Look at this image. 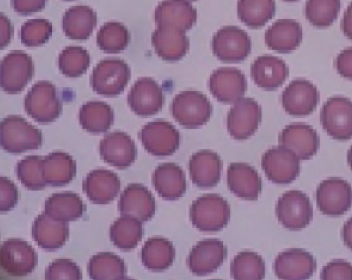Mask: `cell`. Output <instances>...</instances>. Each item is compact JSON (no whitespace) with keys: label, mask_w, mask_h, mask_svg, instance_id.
Instances as JSON below:
<instances>
[{"label":"cell","mask_w":352,"mask_h":280,"mask_svg":"<svg viewBox=\"0 0 352 280\" xmlns=\"http://www.w3.org/2000/svg\"><path fill=\"white\" fill-rule=\"evenodd\" d=\"M83 273L80 266L70 259H57L49 265L45 271L47 280H80Z\"/></svg>","instance_id":"bcb514c9"},{"label":"cell","mask_w":352,"mask_h":280,"mask_svg":"<svg viewBox=\"0 0 352 280\" xmlns=\"http://www.w3.org/2000/svg\"><path fill=\"white\" fill-rule=\"evenodd\" d=\"M1 148L11 154H21L36 151L43 144L41 130L30 125L19 115H10L1 121L0 126Z\"/></svg>","instance_id":"6da1fadb"},{"label":"cell","mask_w":352,"mask_h":280,"mask_svg":"<svg viewBox=\"0 0 352 280\" xmlns=\"http://www.w3.org/2000/svg\"><path fill=\"white\" fill-rule=\"evenodd\" d=\"M261 122V107L256 100L243 97L235 102L227 114V131L238 141L256 134Z\"/></svg>","instance_id":"7c38bea8"},{"label":"cell","mask_w":352,"mask_h":280,"mask_svg":"<svg viewBox=\"0 0 352 280\" xmlns=\"http://www.w3.org/2000/svg\"><path fill=\"white\" fill-rule=\"evenodd\" d=\"M24 107L29 116L42 125L56 121L63 110L55 85L47 80H41L32 85L24 100Z\"/></svg>","instance_id":"277c9868"},{"label":"cell","mask_w":352,"mask_h":280,"mask_svg":"<svg viewBox=\"0 0 352 280\" xmlns=\"http://www.w3.org/2000/svg\"><path fill=\"white\" fill-rule=\"evenodd\" d=\"M89 277L94 280H122L126 278V265L113 253H98L88 263Z\"/></svg>","instance_id":"f35d334b"},{"label":"cell","mask_w":352,"mask_h":280,"mask_svg":"<svg viewBox=\"0 0 352 280\" xmlns=\"http://www.w3.org/2000/svg\"><path fill=\"white\" fill-rule=\"evenodd\" d=\"M340 29L343 31V34L352 41V3L349 4L344 12L343 19L340 23Z\"/></svg>","instance_id":"f5cc1de1"},{"label":"cell","mask_w":352,"mask_h":280,"mask_svg":"<svg viewBox=\"0 0 352 280\" xmlns=\"http://www.w3.org/2000/svg\"><path fill=\"white\" fill-rule=\"evenodd\" d=\"M153 186L164 200H179L187 187L185 172L175 163H162L153 174Z\"/></svg>","instance_id":"4dcf8cb0"},{"label":"cell","mask_w":352,"mask_h":280,"mask_svg":"<svg viewBox=\"0 0 352 280\" xmlns=\"http://www.w3.org/2000/svg\"><path fill=\"white\" fill-rule=\"evenodd\" d=\"M118 211L121 215L135 217L142 222H149L155 215V199L143 184H130L122 192Z\"/></svg>","instance_id":"7402d4cb"},{"label":"cell","mask_w":352,"mask_h":280,"mask_svg":"<svg viewBox=\"0 0 352 280\" xmlns=\"http://www.w3.org/2000/svg\"><path fill=\"white\" fill-rule=\"evenodd\" d=\"M189 217L193 226L201 232H219L228 225L231 207L218 194H206L190 206Z\"/></svg>","instance_id":"7a4b0ae2"},{"label":"cell","mask_w":352,"mask_h":280,"mask_svg":"<svg viewBox=\"0 0 352 280\" xmlns=\"http://www.w3.org/2000/svg\"><path fill=\"white\" fill-rule=\"evenodd\" d=\"M85 205L76 193L63 192L52 194L45 201L44 213L58 222H76L83 217Z\"/></svg>","instance_id":"836d02e7"},{"label":"cell","mask_w":352,"mask_h":280,"mask_svg":"<svg viewBox=\"0 0 352 280\" xmlns=\"http://www.w3.org/2000/svg\"><path fill=\"white\" fill-rule=\"evenodd\" d=\"M52 34V25L47 19L36 18L26 21L21 26V43L28 47H37L49 41Z\"/></svg>","instance_id":"f6af8a7d"},{"label":"cell","mask_w":352,"mask_h":280,"mask_svg":"<svg viewBox=\"0 0 352 280\" xmlns=\"http://www.w3.org/2000/svg\"><path fill=\"white\" fill-rule=\"evenodd\" d=\"M90 65V54L80 46H67L58 57L59 72L76 78L84 75Z\"/></svg>","instance_id":"7bdbcfd3"},{"label":"cell","mask_w":352,"mask_h":280,"mask_svg":"<svg viewBox=\"0 0 352 280\" xmlns=\"http://www.w3.org/2000/svg\"><path fill=\"white\" fill-rule=\"evenodd\" d=\"M302 42V25L294 19H279L265 32V44L279 54L297 50Z\"/></svg>","instance_id":"83f0119b"},{"label":"cell","mask_w":352,"mask_h":280,"mask_svg":"<svg viewBox=\"0 0 352 280\" xmlns=\"http://www.w3.org/2000/svg\"><path fill=\"white\" fill-rule=\"evenodd\" d=\"M47 0H12L13 10L23 16L39 12L45 8Z\"/></svg>","instance_id":"f907efd6"},{"label":"cell","mask_w":352,"mask_h":280,"mask_svg":"<svg viewBox=\"0 0 352 280\" xmlns=\"http://www.w3.org/2000/svg\"><path fill=\"white\" fill-rule=\"evenodd\" d=\"M342 238L349 250L352 251V217L349 219L348 222L344 224L343 230H342Z\"/></svg>","instance_id":"db71d44e"},{"label":"cell","mask_w":352,"mask_h":280,"mask_svg":"<svg viewBox=\"0 0 352 280\" xmlns=\"http://www.w3.org/2000/svg\"><path fill=\"white\" fill-rule=\"evenodd\" d=\"M83 189L87 197L95 205H108L118 197L121 180L108 169H95L85 177Z\"/></svg>","instance_id":"484cf974"},{"label":"cell","mask_w":352,"mask_h":280,"mask_svg":"<svg viewBox=\"0 0 352 280\" xmlns=\"http://www.w3.org/2000/svg\"><path fill=\"white\" fill-rule=\"evenodd\" d=\"M143 237L142 222L122 215L110 227V240L122 251H131Z\"/></svg>","instance_id":"74e56055"},{"label":"cell","mask_w":352,"mask_h":280,"mask_svg":"<svg viewBox=\"0 0 352 280\" xmlns=\"http://www.w3.org/2000/svg\"><path fill=\"white\" fill-rule=\"evenodd\" d=\"M151 44L160 58L166 62L180 61L189 50V39L185 30L175 26H157L151 36Z\"/></svg>","instance_id":"603a6c76"},{"label":"cell","mask_w":352,"mask_h":280,"mask_svg":"<svg viewBox=\"0 0 352 280\" xmlns=\"http://www.w3.org/2000/svg\"><path fill=\"white\" fill-rule=\"evenodd\" d=\"M42 161L41 156H28L18 162V179L30 191H41L47 186L43 177Z\"/></svg>","instance_id":"ee69618b"},{"label":"cell","mask_w":352,"mask_h":280,"mask_svg":"<svg viewBox=\"0 0 352 280\" xmlns=\"http://www.w3.org/2000/svg\"><path fill=\"white\" fill-rule=\"evenodd\" d=\"M82 128L90 134H103L110 129L115 121V114L109 105L104 102H87L80 110Z\"/></svg>","instance_id":"d590c367"},{"label":"cell","mask_w":352,"mask_h":280,"mask_svg":"<svg viewBox=\"0 0 352 280\" xmlns=\"http://www.w3.org/2000/svg\"><path fill=\"white\" fill-rule=\"evenodd\" d=\"M273 268L279 279H309L316 272L317 261L315 257L305 250L289 248L278 255Z\"/></svg>","instance_id":"ac0fdd59"},{"label":"cell","mask_w":352,"mask_h":280,"mask_svg":"<svg viewBox=\"0 0 352 280\" xmlns=\"http://www.w3.org/2000/svg\"><path fill=\"white\" fill-rule=\"evenodd\" d=\"M320 278L324 280H352V265L346 260H332L324 266Z\"/></svg>","instance_id":"7dc6e473"},{"label":"cell","mask_w":352,"mask_h":280,"mask_svg":"<svg viewBox=\"0 0 352 280\" xmlns=\"http://www.w3.org/2000/svg\"><path fill=\"white\" fill-rule=\"evenodd\" d=\"M340 11V0H307L305 4L306 19L318 29L331 26Z\"/></svg>","instance_id":"b9f144b4"},{"label":"cell","mask_w":352,"mask_h":280,"mask_svg":"<svg viewBox=\"0 0 352 280\" xmlns=\"http://www.w3.org/2000/svg\"><path fill=\"white\" fill-rule=\"evenodd\" d=\"M12 25L9 18L1 14L0 16V47L4 49L6 46L9 45L12 38Z\"/></svg>","instance_id":"816d5d0a"},{"label":"cell","mask_w":352,"mask_h":280,"mask_svg":"<svg viewBox=\"0 0 352 280\" xmlns=\"http://www.w3.org/2000/svg\"><path fill=\"white\" fill-rule=\"evenodd\" d=\"M251 38L238 26H225L217 31L212 41V50L223 63H240L251 54Z\"/></svg>","instance_id":"52a82bcc"},{"label":"cell","mask_w":352,"mask_h":280,"mask_svg":"<svg viewBox=\"0 0 352 280\" xmlns=\"http://www.w3.org/2000/svg\"><path fill=\"white\" fill-rule=\"evenodd\" d=\"M189 1H195V0H189Z\"/></svg>","instance_id":"6f0895ef"},{"label":"cell","mask_w":352,"mask_h":280,"mask_svg":"<svg viewBox=\"0 0 352 280\" xmlns=\"http://www.w3.org/2000/svg\"><path fill=\"white\" fill-rule=\"evenodd\" d=\"M223 160L212 151H200L189 160V175L199 189H213L221 180Z\"/></svg>","instance_id":"d4e9b609"},{"label":"cell","mask_w":352,"mask_h":280,"mask_svg":"<svg viewBox=\"0 0 352 280\" xmlns=\"http://www.w3.org/2000/svg\"><path fill=\"white\" fill-rule=\"evenodd\" d=\"M320 123L330 138L337 141L352 138V100L346 97L329 98L320 111Z\"/></svg>","instance_id":"ba28073f"},{"label":"cell","mask_w":352,"mask_h":280,"mask_svg":"<svg viewBox=\"0 0 352 280\" xmlns=\"http://www.w3.org/2000/svg\"><path fill=\"white\" fill-rule=\"evenodd\" d=\"M43 177L47 186L63 187L70 184L77 173V164L72 156L64 151H54L43 158Z\"/></svg>","instance_id":"1f68e13d"},{"label":"cell","mask_w":352,"mask_h":280,"mask_svg":"<svg viewBox=\"0 0 352 280\" xmlns=\"http://www.w3.org/2000/svg\"><path fill=\"white\" fill-rule=\"evenodd\" d=\"M227 248L218 239H205L193 247L187 259L189 271L199 277L210 276L226 259Z\"/></svg>","instance_id":"e0dca14e"},{"label":"cell","mask_w":352,"mask_h":280,"mask_svg":"<svg viewBox=\"0 0 352 280\" xmlns=\"http://www.w3.org/2000/svg\"><path fill=\"white\" fill-rule=\"evenodd\" d=\"M140 140L149 154L164 158L174 154L180 147L179 130L172 123L155 121L147 123L140 131Z\"/></svg>","instance_id":"4fadbf2b"},{"label":"cell","mask_w":352,"mask_h":280,"mask_svg":"<svg viewBox=\"0 0 352 280\" xmlns=\"http://www.w3.org/2000/svg\"><path fill=\"white\" fill-rule=\"evenodd\" d=\"M34 75V61L24 51H12L1 61L0 85L3 91L10 95L23 91Z\"/></svg>","instance_id":"9c48e42d"},{"label":"cell","mask_w":352,"mask_h":280,"mask_svg":"<svg viewBox=\"0 0 352 280\" xmlns=\"http://www.w3.org/2000/svg\"><path fill=\"white\" fill-rule=\"evenodd\" d=\"M278 222L289 230H302L314 219V207L310 197L297 189L287 191L278 200L276 207Z\"/></svg>","instance_id":"5b68a950"},{"label":"cell","mask_w":352,"mask_h":280,"mask_svg":"<svg viewBox=\"0 0 352 280\" xmlns=\"http://www.w3.org/2000/svg\"><path fill=\"white\" fill-rule=\"evenodd\" d=\"M227 186L240 199L256 201L261 193L263 181L256 168L248 163L234 162L227 169Z\"/></svg>","instance_id":"cb8c5ba5"},{"label":"cell","mask_w":352,"mask_h":280,"mask_svg":"<svg viewBox=\"0 0 352 280\" xmlns=\"http://www.w3.org/2000/svg\"><path fill=\"white\" fill-rule=\"evenodd\" d=\"M0 208L1 213H6L14 208L18 202L17 186L8 177H0Z\"/></svg>","instance_id":"c3c4849f"},{"label":"cell","mask_w":352,"mask_h":280,"mask_svg":"<svg viewBox=\"0 0 352 280\" xmlns=\"http://www.w3.org/2000/svg\"><path fill=\"white\" fill-rule=\"evenodd\" d=\"M172 115L180 126L197 129L210 121L213 107L202 92L187 90L176 95L172 102Z\"/></svg>","instance_id":"3957f363"},{"label":"cell","mask_w":352,"mask_h":280,"mask_svg":"<svg viewBox=\"0 0 352 280\" xmlns=\"http://www.w3.org/2000/svg\"><path fill=\"white\" fill-rule=\"evenodd\" d=\"M316 202L324 215H344L352 206L351 184L338 177L324 180L316 191Z\"/></svg>","instance_id":"30bf717a"},{"label":"cell","mask_w":352,"mask_h":280,"mask_svg":"<svg viewBox=\"0 0 352 280\" xmlns=\"http://www.w3.org/2000/svg\"><path fill=\"white\" fill-rule=\"evenodd\" d=\"M348 163H349V167L351 168L352 171V146L350 149H349L348 151Z\"/></svg>","instance_id":"11a10c76"},{"label":"cell","mask_w":352,"mask_h":280,"mask_svg":"<svg viewBox=\"0 0 352 280\" xmlns=\"http://www.w3.org/2000/svg\"><path fill=\"white\" fill-rule=\"evenodd\" d=\"M100 155L104 162L118 169H126L136 161L138 148L134 140L123 131H113L102 138Z\"/></svg>","instance_id":"44dd1931"},{"label":"cell","mask_w":352,"mask_h":280,"mask_svg":"<svg viewBox=\"0 0 352 280\" xmlns=\"http://www.w3.org/2000/svg\"><path fill=\"white\" fill-rule=\"evenodd\" d=\"M318 102V89L304 78L292 80L281 94V105L291 116H309L315 111Z\"/></svg>","instance_id":"9a60e30c"},{"label":"cell","mask_w":352,"mask_h":280,"mask_svg":"<svg viewBox=\"0 0 352 280\" xmlns=\"http://www.w3.org/2000/svg\"><path fill=\"white\" fill-rule=\"evenodd\" d=\"M279 146L285 147L299 160H310L317 154L319 136L312 127L305 123H292L281 130Z\"/></svg>","instance_id":"ffe728a7"},{"label":"cell","mask_w":352,"mask_h":280,"mask_svg":"<svg viewBox=\"0 0 352 280\" xmlns=\"http://www.w3.org/2000/svg\"><path fill=\"white\" fill-rule=\"evenodd\" d=\"M154 18L157 26H175L187 31L195 25L197 13L189 0H164L157 5Z\"/></svg>","instance_id":"f546056e"},{"label":"cell","mask_w":352,"mask_h":280,"mask_svg":"<svg viewBox=\"0 0 352 280\" xmlns=\"http://www.w3.org/2000/svg\"><path fill=\"white\" fill-rule=\"evenodd\" d=\"M283 1H287V3H294V1H298V0H283Z\"/></svg>","instance_id":"9f6ffc18"},{"label":"cell","mask_w":352,"mask_h":280,"mask_svg":"<svg viewBox=\"0 0 352 280\" xmlns=\"http://www.w3.org/2000/svg\"><path fill=\"white\" fill-rule=\"evenodd\" d=\"M97 25V14L87 5H77L64 13L62 28L65 36L75 41H85Z\"/></svg>","instance_id":"d6a6232c"},{"label":"cell","mask_w":352,"mask_h":280,"mask_svg":"<svg viewBox=\"0 0 352 280\" xmlns=\"http://www.w3.org/2000/svg\"><path fill=\"white\" fill-rule=\"evenodd\" d=\"M287 64L283 59L264 54L253 62L251 76L253 82L264 90H276L285 83L289 77Z\"/></svg>","instance_id":"4316f807"},{"label":"cell","mask_w":352,"mask_h":280,"mask_svg":"<svg viewBox=\"0 0 352 280\" xmlns=\"http://www.w3.org/2000/svg\"><path fill=\"white\" fill-rule=\"evenodd\" d=\"M141 260L151 271H164L170 268L175 260V248L168 239L153 237L148 239L142 247Z\"/></svg>","instance_id":"e575fe53"},{"label":"cell","mask_w":352,"mask_h":280,"mask_svg":"<svg viewBox=\"0 0 352 280\" xmlns=\"http://www.w3.org/2000/svg\"><path fill=\"white\" fill-rule=\"evenodd\" d=\"M276 14L274 0H239L238 17L251 29L266 25Z\"/></svg>","instance_id":"8d00e7d4"},{"label":"cell","mask_w":352,"mask_h":280,"mask_svg":"<svg viewBox=\"0 0 352 280\" xmlns=\"http://www.w3.org/2000/svg\"><path fill=\"white\" fill-rule=\"evenodd\" d=\"M130 80L129 65L122 59H103L91 75L94 91L104 97H116L124 91Z\"/></svg>","instance_id":"8992f818"},{"label":"cell","mask_w":352,"mask_h":280,"mask_svg":"<svg viewBox=\"0 0 352 280\" xmlns=\"http://www.w3.org/2000/svg\"><path fill=\"white\" fill-rule=\"evenodd\" d=\"M65 1H72V0H65Z\"/></svg>","instance_id":"680465c9"},{"label":"cell","mask_w":352,"mask_h":280,"mask_svg":"<svg viewBox=\"0 0 352 280\" xmlns=\"http://www.w3.org/2000/svg\"><path fill=\"white\" fill-rule=\"evenodd\" d=\"M164 96L160 84L149 77H142L130 89L128 105L133 113L141 118L153 116L161 111Z\"/></svg>","instance_id":"d6986e66"},{"label":"cell","mask_w":352,"mask_h":280,"mask_svg":"<svg viewBox=\"0 0 352 280\" xmlns=\"http://www.w3.org/2000/svg\"><path fill=\"white\" fill-rule=\"evenodd\" d=\"M38 255L25 240L8 239L0 248V265L8 274L25 277L31 274L37 266Z\"/></svg>","instance_id":"8fae6325"},{"label":"cell","mask_w":352,"mask_h":280,"mask_svg":"<svg viewBox=\"0 0 352 280\" xmlns=\"http://www.w3.org/2000/svg\"><path fill=\"white\" fill-rule=\"evenodd\" d=\"M261 168L273 184H291L299 176L300 160L285 147H273L263 155Z\"/></svg>","instance_id":"5bb4252c"},{"label":"cell","mask_w":352,"mask_h":280,"mask_svg":"<svg viewBox=\"0 0 352 280\" xmlns=\"http://www.w3.org/2000/svg\"><path fill=\"white\" fill-rule=\"evenodd\" d=\"M335 67L340 76L352 80V47L340 51L336 57Z\"/></svg>","instance_id":"681fc988"},{"label":"cell","mask_w":352,"mask_h":280,"mask_svg":"<svg viewBox=\"0 0 352 280\" xmlns=\"http://www.w3.org/2000/svg\"><path fill=\"white\" fill-rule=\"evenodd\" d=\"M32 237L45 251H56L67 243L70 235L67 222H58L47 214H39L32 225Z\"/></svg>","instance_id":"f1b7e54d"},{"label":"cell","mask_w":352,"mask_h":280,"mask_svg":"<svg viewBox=\"0 0 352 280\" xmlns=\"http://www.w3.org/2000/svg\"><path fill=\"white\" fill-rule=\"evenodd\" d=\"M208 87L215 100L234 105L248 91V80L243 72L235 67H220L210 76Z\"/></svg>","instance_id":"2e32d148"},{"label":"cell","mask_w":352,"mask_h":280,"mask_svg":"<svg viewBox=\"0 0 352 280\" xmlns=\"http://www.w3.org/2000/svg\"><path fill=\"white\" fill-rule=\"evenodd\" d=\"M265 261L256 252L243 251L235 255L231 263V276L236 280L264 279Z\"/></svg>","instance_id":"ab89813d"},{"label":"cell","mask_w":352,"mask_h":280,"mask_svg":"<svg viewBox=\"0 0 352 280\" xmlns=\"http://www.w3.org/2000/svg\"><path fill=\"white\" fill-rule=\"evenodd\" d=\"M129 31L118 21L105 23L97 34V45L107 54H118L129 44Z\"/></svg>","instance_id":"60d3db41"}]
</instances>
